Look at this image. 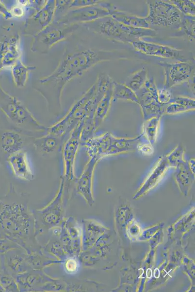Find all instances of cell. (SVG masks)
Listing matches in <instances>:
<instances>
[{
	"label": "cell",
	"instance_id": "cell-1",
	"mask_svg": "<svg viewBox=\"0 0 195 292\" xmlns=\"http://www.w3.org/2000/svg\"><path fill=\"white\" fill-rule=\"evenodd\" d=\"M112 56V53L109 51L91 49L71 53L60 61L50 74L39 79V86L35 89L46 99L49 108L59 110L62 93L66 84Z\"/></svg>",
	"mask_w": 195,
	"mask_h": 292
},
{
	"label": "cell",
	"instance_id": "cell-2",
	"mask_svg": "<svg viewBox=\"0 0 195 292\" xmlns=\"http://www.w3.org/2000/svg\"><path fill=\"white\" fill-rule=\"evenodd\" d=\"M112 81L108 75H99L95 82L73 104L67 113L57 122L47 128V133L63 138L88 115L94 114L97 105Z\"/></svg>",
	"mask_w": 195,
	"mask_h": 292
},
{
	"label": "cell",
	"instance_id": "cell-3",
	"mask_svg": "<svg viewBox=\"0 0 195 292\" xmlns=\"http://www.w3.org/2000/svg\"><path fill=\"white\" fill-rule=\"evenodd\" d=\"M84 27L108 39L123 43L131 44L144 37H154L156 31L152 28H137L126 26L111 16L81 24Z\"/></svg>",
	"mask_w": 195,
	"mask_h": 292
},
{
	"label": "cell",
	"instance_id": "cell-4",
	"mask_svg": "<svg viewBox=\"0 0 195 292\" xmlns=\"http://www.w3.org/2000/svg\"><path fill=\"white\" fill-rule=\"evenodd\" d=\"M79 25L77 24H68L59 20H53L33 36L31 50L35 53H48L55 44L71 36L78 29Z\"/></svg>",
	"mask_w": 195,
	"mask_h": 292
},
{
	"label": "cell",
	"instance_id": "cell-5",
	"mask_svg": "<svg viewBox=\"0 0 195 292\" xmlns=\"http://www.w3.org/2000/svg\"><path fill=\"white\" fill-rule=\"evenodd\" d=\"M116 8L117 7L112 3L100 0L94 5L69 9L58 20L68 24H81L111 16Z\"/></svg>",
	"mask_w": 195,
	"mask_h": 292
},
{
	"label": "cell",
	"instance_id": "cell-6",
	"mask_svg": "<svg viewBox=\"0 0 195 292\" xmlns=\"http://www.w3.org/2000/svg\"><path fill=\"white\" fill-rule=\"evenodd\" d=\"M146 1L148 8L146 18L150 26L169 27L179 25L183 14L169 0Z\"/></svg>",
	"mask_w": 195,
	"mask_h": 292
},
{
	"label": "cell",
	"instance_id": "cell-7",
	"mask_svg": "<svg viewBox=\"0 0 195 292\" xmlns=\"http://www.w3.org/2000/svg\"><path fill=\"white\" fill-rule=\"evenodd\" d=\"M6 113L16 126L27 131H46V128L16 97L10 96Z\"/></svg>",
	"mask_w": 195,
	"mask_h": 292
},
{
	"label": "cell",
	"instance_id": "cell-8",
	"mask_svg": "<svg viewBox=\"0 0 195 292\" xmlns=\"http://www.w3.org/2000/svg\"><path fill=\"white\" fill-rule=\"evenodd\" d=\"M84 120L78 123L70 131V135L62 147L63 177L68 182L75 179L74 164L81 145V134Z\"/></svg>",
	"mask_w": 195,
	"mask_h": 292
},
{
	"label": "cell",
	"instance_id": "cell-9",
	"mask_svg": "<svg viewBox=\"0 0 195 292\" xmlns=\"http://www.w3.org/2000/svg\"><path fill=\"white\" fill-rule=\"evenodd\" d=\"M56 8V0H47L38 11L32 14L26 20L23 32L25 36H34L53 20Z\"/></svg>",
	"mask_w": 195,
	"mask_h": 292
},
{
	"label": "cell",
	"instance_id": "cell-10",
	"mask_svg": "<svg viewBox=\"0 0 195 292\" xmlns=\"http://www.w3.org/2000/svg\"><path fill=\"white\" fill-rule=\"evenodd\" d=\"M158 64L164 71L165 80L163 88L166 89L189 80L193 74L194 66L188 62H160Z\"/></svg>",
	"mask_w": 195,
	"mask_h": 292
},
{
	"label": "cell",
	"instance_id": "cell-11",
	"mask_svg": "<svg viewBox=\"0 0 195 292\" xmlns=\"http://www.w3.org/2000/svg\"><path fill=\"white\" fill-rule=\"evenodd\" d=\"M158 89L151 86H144L136 92L143 117L145 120L161 116L164 114L166 106L161 105L157 99Z\"/></svg>",
	"mask_w": 195,
	"mask_h": 292
},
{
	"label": "cell",
	"instance_id": "cell-12",
	"mask_svg": "<svg viewBox=\"0 0 195 292\" xmlns=\"http://www.w3.org/2000/svg\"><path fill=\"white\" fill-rule=\"evenodd\" d=\"M137 52L144 55L162 58L177 59L182 58V51L174 47L142 39L130 44Z\"/></svg>",
	"mask_w": 195,
	"mask_h": 292
},
{
	"label": "cell",
	"instance_id": "cell-13",
	"mask_svg": "<svg viewBox=\"0 0 195 292\" xmlns=\"http://www.w3.org/2000/svg\"><path fill=\"white\" fill-rule=\"evenodd\" d=\"M101 160L97 156L90 157L77 180V190L89 203L93 201L92 182L95 167Z\"/></svg>",
	"mask_w": 195,
	"mask_h": 292
},
{
	"label": "cell",
	"instance_id": "cell-14",
	"mask_svg": "<svg viewBox=\"0 0 195 292\" xmlns=\"http://www.w3.org/2000/svg\"><path fill=\"white\" fill-rule=\"evenodd\" d=\"M169 168L170 167L165 155L160 156L134 198L141 197L155 187L163 179Z\"/></svg>",
	"mask_w": 195,
	"mask_h": 292
},
{
	"label": "cell",
	"instance_id": "cell-15",
	"mask_svg": "<svg viewBox=\"0 0 195 292\" xmlns=\"http://www.w3.org/2000/svg\"><path fill=\"white\" fill-rule=\"evenodd\" d=\"M14 175L18 179L31 181L34 178L26 151L21 149L11 154L8 159Z\"/></svg>",
	"mask_w": 195,
	"mask_h": 292
},
{
	"label": "cell",
	"instance_id": "cell-16",
	"mask_svg": "<svg viewBox=\"0 0 195 292\" xmlns=\"http://www.w3.org/2000/svg\"><path fill=\"white\" fill-rule=\"evenodd\" d=\"M174 178L183 194L187 195L195 181V174L190 169L187 161L179 164L175 168Z\"/></svg>",
	"mask_w": 195,
	"mask_h": 292
},
{
	"label": "cell",
	"instance_id": "cell-17",
	"mask_svg": "<svg viewBox=\"0 0 195 292\" xmlns=\"http://www.w3.org/2000/svg\"><path fill=\"white\" fill-rule=\"evenodd\" d=\"M112 81L109 85L103 97L97 105L94 116L95 126L97 129L105 120L109 113L113 100Z\"/></svg>",
	"mask_w": 195,
	"mask_h": 292
},
{
	"label": "cell",
	"instance_id": "cell-18",
	"mask_svg": "<svg viewBox=\"0 0 195 292\" xmlns=\"http://www.w3.org/2000/svg\"><path fill=\"white\" fill-rule=\"evenodd\" d=\"M111 16L116 20L128 26L137 28H151L146 17H138L118 10L117 8L113 10Z\"/></svg>",
	"mask_w": 195,
	"mask_h": 292
},
{
	"label": "cell",
	"instance_id": "cell-19",
	"mask_svg": "<svg viewBox=\"0 0 195 292\" xmlns=\"http://www.w3.org/2000/svg\"><path fill=\"white\" fill-rule=\"evenodd\" d=\"M36 69V67L25 65L21 60L18 59L12 66V74L16 86L18 88H23L27 81L29 73Z\"/></svg>",
	"mask_w": 195,
	"mask_h": 292
},
{
	"label": "cell",
	"instance_id": "cell-20",
	"mask_svg": "<svg viewBox=\"0 0 195 292\" xmlns=\"http://www.w3.org/2000/svg\"><path fill=\"white\" fill-rule=\"evenodd\" d=\"M61 138L52 134L46 135L35 139L33 143L37 150L43 154H49L57 149Z\"/></svg>",
	"mask_w": 195,
	"mask_h": 292
},
{
	"label": "cell",
	"instance_id": "cell-21",
	"mask_svg": "<svg viewBox=\"0 0 195 292\" xmlns=\"http://www.w3.org/2000/svg\"><path fill=\"white\" fill-rule=\"evenodd\" d=\"M2 143L5 151L12 154L22 149L24 140L17 131H9L4 133Z\"/></svg>",
	"mask_w": 195,
	"mask_h": 292
},
{
	"label": "cell",
	"instance_id": "cell-22",
	"mask_svg": "<svg viewBox=\"0 0 195 292\" xmlns=\"http://www.w3.org/2000/svg\"><path fill=\"white\" fill-rule=\"evenodd\" d=\"M161 116L154 117L145 120L143 125L142 138L154 146L157 141Z\"/></svg>",
	"mask_w": 195,
	"mask_h": 292
},
{
	"label": "cell",
	"instance_id": "cell-23",
	"mask_svg": "<svg viewBox=\"0 0 195 292\" xmlns=\"http://www.w3.org/2000/svg\"><path fill=\"white\" fill-rule=\"evenodd\" d=\"M113 98L129 101L137 104L138 98L135 92L125 84L113 81Z\"/></svg>",
	"mask_w": 195,
	"mask_h": 292
},
{
	"label": "cell",
	"instance_id": "cell-24",
	"mask_svg": "<svg viewBox=\"0 0 195 292\" xmlns=\"http://www.w3.org/2000/svg\"><path fill=\"white\" fill-rule=\"evenodd\" d=\"M147 79V71L143 67L130 75L125 84L136 92L144 86Z\"/></svg>",
	"mask_w": 195,
	"mask_h": 292
},
{
	"label": "cell",
	"instance_id": "cell-25",
	"mask_svg": "<svg viewBox=\"0 0 195 292\" xmlns=\"http://www.w3.org/2000/svg\"><path fill=\"white\" fill-rule=\"evenodd\" d=\"M185 150L181 145H177L168 154L165 155L170 168H175L179 164L186 161Z\"/></svg>",
	"mask_w": 195,
	"mask_h": 292
},
{
	"label": "cell",
	"instance_id": "cell-26",
	"mask_svg": "<svg viewBox=\"0 0 195 292\" xmlns=\"http://www.w3.org/2000/svg\"><path fill=\"white\" fill-rule=\"evenodd\" d=\"M172 3L179 11L185 16L195 17V0H171Z\"/></svg>",
	"mask_w": 195,
	"mask_h": 292
},
{
	"label": "cell",
	"instance_id": "cell-27",
	"mask_svg": "<svg viewBox=\"0 0 195 292\" xmlns=\"http://www.w3.org/2000/svg\"><path fill=\"white\" fill-rule=\"evenodd\" d=\"M195 17L182 15L178 26L183 31L191 40L195 39Z\"/></svg>",
	"mask_w": 195,
	"mask_h": 292
},
{
	"label": "cell",
	"instance_id": "cell-28",
	"mask_svg": "<svg viewBox=\"0 0 195 292\" xmlns=\"http://www.w3.org/2000/svg\"><path fill=\"white\" fill-rule=\"evenodd\" d=\"M190 111H193V110L182 105L171 102L166 106L164 110V114L174 115Z\"/></svg>",
	"mask_w": 195,
	"mask_h": 292
},
{
	"label": "cell",
	"instance_id": "cell-29",
	"mask_svg": "<svg viewBox=\"0 0 195 292\" xmlns=\"http://www.w3.org/2000/svg\"><path fill=\"white\" fill-rule=\"evenodd\" d=\"M173 98L172 93L168 89L163 88L158 89L157 99L161 105L166 106L172 101Z\"/></svg>",
	"mask_w": 195,
	"mask_h": 292
},
{
	"label": "cell",
	"instance_id": "cell-30",
	"mask_svg": "<svg viewBox=\"0 0 195 292\" xmlns=\"http://www.w3.org/2000/svg\"><path fill=\"white\" fill-rule=\"evenodd\" d=\"M136 149L145 156H151L154 152V146L148 142H139L136 146Z\"/></svg>",
	"mask_w": 195,
	"mask_h": 292
},
{
	"label": "cell",
	"instance_id": "cell-31",
	"mask_svg": "<svg viewBox=\"0 0 195 292\" xmlns=\"http://www.w3.org/2000/svg\"><path fill=\"white\" fill-rule=\"evenodd\" d=\"M192 109L193 110H195V99L186 96H177L173 98L172 101Z\"/></svg>",
	"mask_w": 195,
	"mask_h": 292
},
{
	"label": "cell",
	"instance_id": "cell-32",
	"mask_svg": "<svg viewBox=\"0 0 195 292\" xmlns=\"http://www.w3.org/2000/svg\"><path fill=\"white\" fill-rule=\"evenodd\" d=\"M100 1V0H73L69 9L94 5L98 3Z\"/></svg>",
	"mask_w": 195,
	"mask_h": 292
},
{
	"label": "cell",
	"instance_id": "cell-33",
	"mask_svg": "<svg viewBox=\"0 0 195 292\" xmlns=\"http://www.w3.org/2000/svg\"><path fill=\"white\" fill-rule=\"evenodd\" d=\"M10 13L12 17L13 16L16 18H20L22 17L24 14L23 6L18 3L11 8Z\"/></svg>",
	"mask_w": 195,
	"mask_h": 292
},
{
	"label": "cell",
	"instance_id": "cell-34",
	"mask_svg": "<svg viewBox=\"0 0 195 292\" xmlns=\"http://www.w3.org/2000/svg\"><path fill=\"white\" fill-rule=\"evenodd\" d=\"M65 266L68 271L70 272H74L77 268V263L75 260L70 259L67 261Z\"/></svg>",
	"mask_w": 195,
	"mask_h": 292
},
{
	"label": "cell",
	"instance_id": "cell-35",
	"mask_svg": "<svg viewBox=\"0 0 195 292\" xmlns=\"http://www.w3.org/2000/svg\"><path fill=\"white\" fill-rule=\"evenodd\" d=\"M195 161L194 158H192L187 161L189 167L194 174H195Z\"/></svg>",
	"mask_w": 195,
	"mask_h": 292
}]
</instances>
